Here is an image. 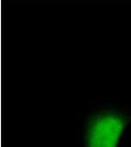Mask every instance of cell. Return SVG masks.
<instances>
[{"label":"cell","instance_id":"obj_1","mask_svg":"<svg viewBox=\"0 0 131 147\" xmlns=\"http://www.w3.org/2000/svg\"><path fill=\"white\" fill-rule=\"evenodd\" d=\"M124 121L114 115L98 118L89 129L88 147H117L124 129Z\"/></svg>","mask_w":131,"mask_h":147}]
</instances>
